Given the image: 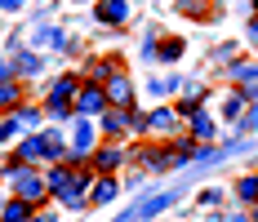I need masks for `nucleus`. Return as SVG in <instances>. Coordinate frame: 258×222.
I'll use <instances>...</instances> for the list:
<instances>
[{"label":"nucleus","mask_w":258,"mask_h":222,"mask_svg":"<svg viewBox=\"0 0 258 222\" xmlns=\"http://www.w3.org/2000/svg\"><path fill=\"white\" fill-rule=\"evenodd\" d=\"M98 133L94 129V116H76V129H72V160H89L98 151Z\"/></svg>","instance_id":"1"},{"label":"nucleus","mask_w":258,"mask_h":222,"mask_svg":"<svg viewBox=\"0 0 258 222\" xmlns=\"http://www.w3.org/2000/svg\"><path fill=\"white\" fill-rule=\"evenodd\" d=\"M72 102H76V116H103L107 107H111L103 85H80V94H76Z\"/></svg>","instance_id":"2"},{"label":"nucleus","mask_w":258,"mask_h":222,"mask_svg":"<svg viewBox=\"0 0 258 222\" xmlns=\"http://www.w3.org/2000/svg\"><path fill=\"white\" fill-rule=\"evenodd\" d=\"M129 156H125V147H116V138L107 142V147H98L94 156H89V165H94V173H116L120 165H125Z\"/></svg>","instance_id":"3"},{"label":"nucleus","mask_w":258,"mask_h":222,"mask_svg":"<svg viewBox=\"0 0 258 222\" xmlns=\"http://www.w3.org/2000/svg\"><path fill=\"white\" fill-rule=\"evenodd\" d=\"M103 89H107V102H111V107H134V85H129L125 71H116Z\"/></svg>","instance_id":"4"},{"label":"nucleus","mask_w":258,"mask_h":222,"mask_svg":"<svg viewBox=\"0 0 258 222\" xmlns=\"http://www.w3.org/2000/svg\"><path fill=\"white\" fill-rule=\"evenodd\" d=\"M98 129H103L107 138H120V133H129V107H107L103 116H98Z\"/></svg>","instance_id":"5"},{"label":"nucleus","mask_w":258,"mask_h":222,"mask_svg":"<svg viewBox=\"0 0 258 222\" xmlns=\"http://www.w3.org/2000/svg\"><path fill=\"white\" fill-rule=\"evenodd\" d=\"M116 196H120L116 173H98V178H94V187H89V204H111Z\"/></svg>","instance_id":"6"},{"label":"nucleus","mask_w":258,"mask_h":222,"mask_svg":"<svg viewBox=\"0 0 258 222\" xmlns=\"http://www.w3.org/2000/svg\"><path fill=\"white\" fill-rule=\"evenodd\" d=\"M94 18H98L103 27H120V23L129 18V0H98Z\"/></svg>","instance_id":"7"},{"label":"nucleus","mask_w":258,"mask_h":222,"mask_svg":"<svg viewBox=\"0 0 258 222\" xmlns=\"http://www.w3.org/2000/svg\"><path fill=\"white\" fill-rule=\"evenodd\" d=\"M187 133H191V138H196V142H214V133H218V129H214V116H209V111H201V107H196V111H191V116H187Z\"/></svg>","instance_id":"8"},{"label":"nucleus","mask_w":258,"mask_h":222,"mask_svg":"<svg viewBox=\"0 0 258 222\" xmlns=\"http://www.w3.org/2000/svg\"><path fill=\"white\" fill-rule=\"evenodd\" d=\"M80 85H85V76L62 71V76H58V80L49 85V98H76V94H80Z\"/></svg>","instance_id":"9"},{"label":"nucleus","mask_w":258,"mask_h":222,"mask_svg":"<svg viewBox=\"0 0 258 222\" xmlns=\"http://www.w3.org/2000/svg\"><path fill=\"white\" fill-rule=\"evenodd\" d=\"M116 71H120V67H116L111 58H94V62L85 67V85H107Z\"/></svg>","instance_id":"10"},{"label":"nucleus","mask_w":258,"mask_h":222,"mask_svg":"<svg viewBox=\"0 0 258 222\" xmlns=\"http://www.w3.org/2000/svg\"><path fill=\"white\" fill-rule=\"evenodd\" d=\"M36 213V204L31 200H23V196H14V200H5V213H0V222H27Z\"/></svg>","instance_id":"11"},{"label":"nucleus","mask_w":258,"mask_h":222,"mask_svg":"<svg viewBox=\"0 0 258 222\" xmlns=\"http://www.w3.org/2000/svg\"><path fill=\"white\" fill-rule=\"evenodd\" d=\"M14 107H23V85L9 76V80H0V111H14Z\"/></svg>","instance_id":"12"},{"label":"nucleus","mask_w":258,"mask_h":222,"mask_svg":"<svg viewBox=\"0 0 258 222\" xmlns=\"http://www.w3.org/2000/svg\"><path fill=\"white\" fill-rule=\"evenodd\" d=\"M40 71H45V58H40L36 49H27L23 58L14 62V76H40Z\"/></svg>","instance_id":"13"},{"label":"nucleus","mask_w":258,"mask_h":222,"mask_svg":"<svg viewBox=\"0 0 258 222\" xmlns=\"http://www.w3.org/2000/svg\"><path fill=\"white\" fill-rule=\"evenodd\" d=\"M182 49H187V45H182L178 36H165V40L156 45V58H160V62H178V58H182Z\"/></svg>","instance_id":"14"},{"label":"nucleus","mask_w":258,"mask_h":222,"mask_svg":"<svg viewBox=\"0 0 258 222\" xmlns=\"http://www.w3.org/2000/svg\"><path fill=\"white\" fill-rule=\"evenodd\" d=\"M31 40H36V45H49V49H58V45H62V31H58V27H49L45 18H40V27L31 31Z\"/></svg>","instance_id":"15"},{"label":"nucleus","mask_w":258,"mask_h":222,"mask_svg":"<svg viewBox=\"0 0 258 222\" xmlns=\"http://www.w3.org/2000/svg\"><path fill=\"white\" fill-rule=\"evenodd\" d=\"M45 111H49V120H72V116H76V102L72 98H49Z\"/></svg>","instance_id":"16"},{"label":"nucleus","mask_w":258,"mask_h":222,"mask_svg":"<svg viewBox=\"0 0 258 222\" xmlns=\"http://www.w3.org/2000/svg\"><path fill=\"white\" fill-rule=\"evenodd\" d=\"M174 124H178V111H169V107L152 111V133H174Z\"/></svg>","instance_id":"17"},{"label":"nucleus","mask_w":258,"mask_h":222,"mask_svg":"<svg viewBox=\"0 0 258 222\" xmlns=\"http://www.w3.org/2000/svg\"><path fill=\"white\" fill-rule=\"evenodd\" d=\"M236 200H240V204H254L258 200V173H245V178L236 182Z\"/></svg>","instance_id":"18"},{"label":"nucleus","mask_w":258,"mask_h":222,"mask_svg":"<svg viewBox=\"0 0 258 222\" xmlns=\"http://www.w3.org/2000/svg\"><path fill=\"white\" fill-rule=\"evenodd\" d=\"M227 80H245V85H254V80H258V62H227Z\"/></svg>","instance_id":"19"},{"label":"nucleus","mask_w":258,"mask_h":222,"mask_svg":"<svg viewBox=\"0 0 258 222\" xmlns=\"http://www.w3.org/2000/svg\"><path fill=\"white\" fill-rule=\"evenodd\" d=\"M18 133H23V120H18V116H14V111H9V116H5V120H0V147H5V142H14V138H18Z\"/></svg>","instance_id":"20"},{"label":"nucleus","mask_w":258,"mask_h":222,"mask_svg":"<svg viewBox=\"0 0 258 222\" xmlns=\"http://www.w3.org/2000/svg\"><path fill=\"white\" fill-rule=\"evenodd\" d=\"M129 133L147 138V133H152V116H143V111H134V107H129Z\"/></svg>","instance_id":"21"},{"label":"nucleus","mask_w":258,"mask_h":222,"mask_svg":"<svg viewBox=\"0 0 258 222\" xmlns=\"http://www.w3.org/2000/svg\"><path fill=\"white\" fill-rule=\"evenodd\" d=\"M182 94H187V98H182V111H196L201 98H205V89H201V85H182Z\"/></svg>","instance_id":"22"},{"label":"nucleus","mask_w":258,"mask_h":222,"mask_svg":"<svg viewBox=\"0 0 258 222\" xmlns=\"http://www.w3.org/2000/svg\"><path fill=\"white\" fill-rule=\"evenodd\" d=\"M14 116L23 120V129H36V124H40V111H36V107H14Z\"/></svg>","instance_id":"23"},{"label":"nucleus","mask_w":258,"mask_h":222,"mask_svg":"<svg viewBox=\"0 0 258 222\" xmlns=\"http://www.w3.org/2000/svg\"><path fill=\"white\" fill-rule=\"evenodd\" d=\"M223 187H205V191H201V204H205V209H218V204H223Z\"/></svg>","instance_id":"24"},{"label":"nucleus","mask_w":258,"mask_h":222,"mask_svg":"<svg viewBox=\"0 0 258 222\" xmlns=\"http://www.w3.org/2000/svg\"><path fill=\"white\" fill-rule=\"evenodd\" d=\"M240 111H245V94H240V89H236L232 98L223 102V116H240Z\"/></svg>","instance_id":"25"},{"label":"nucleus","mask_w":258,"mask_h":222,"mask_svg":"<svg viewBox=\"0 0 258 222\" xmlns=\"http://www.w3.org/2000/svg\"><path fill=\"white\" fill-rule=\"evenodd\" d=\"M240 129H245V133H254V129H258V107L245 116V120H240Z\"/></svg>","instance_id":"26"},{"label":"nucleus","mask_w":258,"mask_h":222,"mask_svg":"<svg viewBox=\"0 0 258 222\" xmlns=\"http://www.w3.org/2000/svg\"><path fill=\"white\" fill-rule=\"evenodd\" d=\"M245 36H249V40L258 45V9H254V18H249V27H245Z\"/></svg>","instance_id":"27"},{"label":"nucleus","mask_w":258,"mask_h":222,"mask_svg":"<svg viewBox=\"0 0 258 222\" xmlns=\"http://www.w3.org/2000/svg\"><path fill=\"white\" fill-rule=\"evenodd\" d=\"M240 94H245V102H258V80H254V85H245Z\"/></svg>","instance_id":"28"},{"label":"nucleus","mask_w":258,"mask_h":222,"mask_svg":"<svg viewBox=\"0 0 258 222\" xmlns=\"http://www.w3.org/2000/svg\"><path fill=\"white\" fill-rule=\"evenodd\" d=\"M9 76H14V62H9V58H0V80H9Z\"/></svg>","instance_id":"29"},{"label":"nucleus","mask_w":258,"mask_h":222,"mask_svg":"<svg viewBox=\"0 0 258 222\" xmlns=\"http://www.w3.org/2000/svg\"><path fill=\"white\" fill-rule=\"evenodd\" d=\"M223 222H254L249 213H223Z\"/></svg>","instance_id":"30"},{"label":"nucleus","mask_w":258,"mask_h":222,"mask_svg":"<svg viewBox=\"0 0 258 222\" xmlns=\"http://www.w3.org/2000/svg\"><path fill=\"white\" fill-rule=\"evenodd\" d=\"M27 0H0V9H9V14H14V9H23Z\"/></svg>","instance_id":"31"},{"label":"nucleus","mask_w":258,"mask_h":222,"mask_svg":"<svg viewBox=\"0 0 258 222\" xmlns=\"http://www.w3.org/2000/svg\"><path fill=\"white\" fill-rule=\"evenodd\" d=\"M249 218H254V222H258V200H254V204H249Z\"/></svg>","instance_id":"32"},{"label":"nucleus","mask_w":258,"mask_h":222,"mask_svg":"<svg viewBox=\"0 0 258 222\" xmlns=\"http://www.w3.org/2000/svg\"><path fill=\"white\" fill-rule=\"evenodd\" d=\"M0 213H5V196H0Z\"/></svg>","instance_id":"33"},{"label":"nucleus","mask_w":258,"mask_h":222,"mask_svg":"<svg viewBox=\"0 0 258 222\" xmlns=\"http://www.w3.org/2000/svg\"><path fill=\"white\" fill-rule=\"evenodd\" d=\"M254 9H258V0H254Z\"/></svg>","instance_id":"34"}]
</instances>
